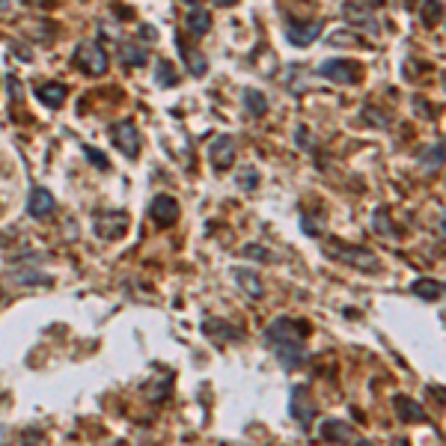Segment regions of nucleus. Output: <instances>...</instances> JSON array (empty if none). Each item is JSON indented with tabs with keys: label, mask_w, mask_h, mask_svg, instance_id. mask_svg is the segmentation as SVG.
Instances as JSON below:
<instances>
[{
	"label": "nucleus",
	"mask_w": 446,
	"mask_h": 446,
	"mask_svg": "<svg viewBox=\"0 0 446 446\" xmlns=\"http://www.w3.org/2000/svg\"><path fill=\"white\" fill-rule=\"evenodd\" d=\"M307 334H309L307 322L280 316L265 330V345H271V349H274L277 360L283 363V369H301L307 363V345H304Z\"/></svg>",
	"instance_id": "1"
},
{
	"label": "nucleus",
	"mask_w": 446,
	"mask_h": 446,
	"mask_svg": "<svg viewBox=\"0 0 446 446\" xmlns=\"http://www.w3.org/2000/svg\"><path fill=\"white\" fill-rule=\"evenodd\" d=\"M324 253H327L330 259H339V262H345V265H354V268H360V271H372V274L381 271V259H378L375 253H369V250H363V247H354V244L327 241Z\"/></svg>",
	"instance_id": "2"
},
{
	"label": "nucleus",
	"mask_w": 446,
	"mask_h": 446,
	"mask_svg": "<svg viewBox=\"0 0 446 446\" xmlns=\"http://www.w3.org/2000/svg\"><path fill=\"white\" fill-rule=\"evenodd\" d=\"M75 63L87 75H105L107 72V54H105V48L98 42H80L75 48Z\"/></svg>",
	"instance_id": "3"
},
{
	"label": "nucleus",
	"mask_w": 446,
	"mask_h": 446,
	"mask_svg": "<svg viewBox=\"0 0 446 446\" xmlns=\"http://www.w3.org/2000/svg\"><path fill=\"white\" fill-rule=\"evenodd\" d=\"M125 229H128V214L125 211H105V214H98L95 223H92V233L102 238V241L122 238Z\"/></svg>",
	"instance_id": "4"
},
{
	"label": "nucleus",
	"mask_w": 446,
	"mask_h": 446,
	"mask_svg": "<svg viewBox=\"0 0 446 446\" xmlns=\"http://www.w3.org/2000/svg\"><path fill=\"white\" fill-rule=\"evenodd\" d=\"M319 75H324V78H330V80H336V84H357L360 65L336 57V60H324V63L319 65Z\"/></svg>",
	"instance_id": "5"
},
{
	"label": "nucleus",
	"mask_w": 446,
	"mask_h": 446,
	"mask_svg": "<svg viewBox=\"0 0 446 446\" xmlns=\"http://www.w3.org/2000/svg\"><path fill=\"white\" fill-rule=\"evenodd\" d=\"M113 143H117V149H122V152L134 161L140 155V134H137V128L134 122H117L113 125Z\"/></svg>",
	"instance_id": "6"
},
{
	"label": "nucleus",
	"mask_w": 446,
	"mask_h": 446,
	"mask_svg": "<svg viewBox=\"0 0 446 446\" xmlns=\"http://www.w3.org/2000/svg\"><path fill=\"white\" fill-rule=\"evenodd\" d=\"M289 410H292V417L301 423V425H309V420L316 417V402L309 399V390L304 384H297L292 387V402H289Z\"/></svg>",
	"instance_id": "7"
},
{
	"label": "nucleus",
	"mask_w": 446,
	"mask_h": 446,
	"mask_svg": "<svg viewBox=\"0 0 446 446\" xmlns=\"http://www.w3.org/2000/svg\"><path fill=\"white\" fill-rule=\"evenodd\" d=\"M149 218H152L158 226H170L179 218V203L167 193H158L152 200V206H149Z\"/></svg>",
	"instance_id": "8"
},
{
	"label": "nucleus",
	"mask_w": 446,
	"mask_h": 446,
	"mask_svg": "<svg viewBox=\"0 0 446 446\" xmlns=\"http://www.w3.org/2000/svg\"><path fill=\"white\" fill-rule=\"evenodd\" d=\"M54 208H57L54 193L48 188H33L30 191V196H27V214L30 218H48Z\"/></svg>",
	"instance_id": "9"
},
{
	"label": "nucleus",
	"mask_w": 446,
	"mask_h": 446,
	"mask_svg": "<svg viewBox=\"0 0 446 446\" xmlns=\"http://www.w3.org/2000/svg\"><path fill=\"white\" fill-rule=\"evenodd\" d=\"M233 161H235V140L223 134L211 143V164H214V170H229Z\"/></svg>",
	"instance_id": "10"
},
{
	"label": "nucleus",
	"mask_w": 446,
	"mask_h": 446,
	"mask_svg": "<svg viewBox=\"0 0 446 446\" xmlns=\"http://www.w3.org/2000/svg\"><path fill=\"white\" fill-rule=\"evenodd\" d=\"M319 33H322V24H319V21H307V24L292 21L286 39H289L294 48H307V45H312V42L319 39Z\"/></svg>",
	"instance_id": "11"
},
{
	"label": "nucleus",
	"mask_w": 446,
	"mask_h": 446,
	"mask_svg": "<svg viewBox=\"0 0 446 446\" xmlns=\"http://www.w3.org/2000/svg\"><path fill=\"white\" fill-rule=\"evenodd\" d=\"M393 410L399 414L402 423H428V414L423 410V405L414 402V399H408V395H395V399H393Z\"/></svg>",
	"instance_id": "12"
},
{
	"label": "nucleus",
	"mask_w": 446,
	"mask_h": 446,
	"mask_svg": "<svg viewBox=\"0 0 446 446\" xmlns=\"http://www.w3.org/2000/svg\"><path fill=\"white\" fill-rule=\"evenodd\" d=\"M342 15H345V21L354 24V27H366L369 33H378V21L372 18V12L366 6H357L354 0H349V4L342 6Z\"/></svg>",
	"instance_id": "13"
},
{
	"label": "nucleus",
	"mask_w": 446,
	"mask_h": 446,
	"mask_svg": "<svg viewBox=\"0 0 446 446\" xmlns=\"http://www.w3.org/2000/svg\"><path fill=\"white\" fill-rule=\"evenodd\" d=\"M319 437L327 440V443H345L349 437H354V428L342 420H324L322 428H319Z\"/></svg>",
	"instance_id": "14"
},
{
	"label": "nucleus",
	"mask_w": 446,
	"mask_h": 446,
	"mask_svg": "<svg viewBox=\"0 0 446 446\" xmlns=\"http://www.w3.org/2000/svg\"><path fill=\"white\" fill-rule=\"evenodd\" d=\"M235 283L244 289V294H250L253 301L259 297H265V286H262V280L256 271H247V268H235Z\"/></svg>",
	"instance_id": "15"
},
{
	"label": "nucleus",
	"mask_w": 446,
	"mask_h": 446,
	"mask_svg": "<svg viewBox=\"0 0 446 446\" xmlns=\"http://www.w3.org/2000/svg\"><path fill=\"white\" fill-rule=\"evenodd\" d=\"M185 27H188L191 36H206V33L211 30V15L206 9H200V6H193L188 12V18H185Z\"/></svg>",
	"instance_id": "16"
},
{
	"label": "nucleus",
	"mask_w": 446,
	"mask_h": 446,
	"mask_svg": "<svg viewBox=\"0 0 446 446\" xmlns=\"http://www.w3.org/2000/svg\"><path fill=\"white\" fill-rule=\"evenodd\" d=\"M65 95H69V90H65L63 84H39L36 87V98L48 107H60L65 102Z\"/></svg>",
	"instance_id": "17"
},
{
	"label": "nucleus",
	"mask_w": 446,
	"mask_h": 446,
	"mask_svg": "<svg viewBox=\"0 0 446 446\" xmlns=\"http://www.w3.org/2000/svg\"><path fill=\"white\" fill-rule=\"evenodd\" d=\"M410 294L423 297V301H440L443 283H440V280H432V277H423V280H417V283L410 286Z\"/></svg>",
	"instance_id": "18"
},
{
	"label": "nucleus",
	"mask_w": 446,
	"mask_h": 446,
	"mask_svg": "<svg viewBox=\"0 0 446 446\" xmlns=\"http://www.w3.org/2000/svg\"><path fill=\"white\" fill-rule=\"evenodd\" d=\"M122 63L125 65H146V60H149V54H146V48H140V45H134V42H122Z\"/></svg>",
	"instance_id": "19"
},
{
	"label": "nucleus",
	"mask_w": 446,
	"mask_h": 446,
	"mask_svg": "<svg viewBox=\"0 0 446 446\" xmlns=\"http://www.w3.org/2000/svg\"><path fill=\"white\" fill-rule=\"evenodd\" d=\"M244 105H247V110H250L253 117H265V113H268V98L262 95L259 90H244Z\"/></svg>",
	"instance_id": "20"
},
{
	"label": "nucleus",
	"mask_w": 446,
	"mask_h": 446,
	"mask_svg": "<svg viewBox=\"0 0 446 446\" xmlns=\"http://www.w3.org/2000/svg\"><path fill=\"white\" fill-rule=\"evenodd\" d=\"M155 80H158L161 87H176V84H179V72L173 69L170 60H158V65H155Z\"/></svg>",
	"instance_id": "21"
},
{
	"label": "nucleus",
	"mask_w": 446,
	"mask_h": 446,
	"mask_svg": "<svg viewBox=\"0 0 446 446\" xmlns=\"http://www.w3.org/2000/svg\"><path fill=\"white\" fill-rule=\"evenodd\" d=\"M176 45H179V51L185 54L191 75H206V72H208V63H206V57H203V54H193V51H188V48H185V42H181V39H176Z\"/></svg>",
	"instance_id": "22"
},
{
	"label": "nucleus",
	"mask_w": 446,
	"mask_h": 446,
	"mask_svg": "<svg viewBox=\"0 0 446 446\" xmlns=\"http://www.w3.org/2000/svg\"><path fill=\"white\" fill-rule=\"evenodd\" d=\"M440 0H425L423 4V24L425 27H435V24H440Z\"/></svg>",
	"instance_id": "23"
},
{
	"label": "nucleus",
	"mask_w": 446,
	"mask_h": 446,
	"mask_svg": "<svg viewBox=\"0 0 446 446\" xmlns=\"http://www.w3.org/2000/svg\"><path fill=\"white\" fill-rule=\"evenodd\" d=\"M372 229H375L378 235H390V238H395V229L390 226V218H387V211H384V208H378V211H375Z\"/></svg>",
	"instance_id": "24"
},
{
	"label": "nucleus",
	"mask_w": 446,
	"mask_h": 446,
	"mask_svg": "<svg viewBox=\"0 0 446 446\" xmlns=\"http://www.w3.org/2000/svg\"><path fill=\"white\" fill-rule=\"evenodd\" d=\"M203 330H206V334H214V330H218V334H221V336H226V339H238V336H241V330L226 327L223 322H221V327L214 324V322H206V324H203Z\"/></svg>",
	"instance_id": "25"
},
{
	"label": "nucleus",
	"mask_w": 446,
	"mask_h": 446,
	"mask_svg": "<svg viewBox=\"0 0 446 446\" xmlns=\"http://www.w3.org/2000/svg\"><path fill=\"white\" fill-rule=\"evenodd\" d=\"M84 155H87V161H90V164H95L98 170H110V161H107L102 152H98V149H92V146H84Z\"/></svg>",
	"instance_id": "26"
},
{
	"label": "nucleus",
	"mask_w": 446,
	"mask_h": 446,
	"mask_svg": "<svg viewBox=\"0 0 446 446\" xmlns=\"http://www.w3.org/2000/svg\"><path fill=\"white\" fill-rule=\"evenodd\" d=\"M15 280V283H21V286H27V283H39V286H48V283H51V280H48V277H39V274H15L12 277Z\"/></svg>",
	"instance_id": "27"
},
{
	"label": "nucleus",
	"mask_w": 446,
	"mask_h": 446,
	"mask_svg": "<svg viewBox=\"0 0 446 446\" xmlns=\"http://www.w3.org/2000/svg\"><path fill=\"white\" fill-rule=\"evenodd\" d=\"M244 253H247V256H256V259H271L265 250H256V244H247V247H244Z\"/></svg>",
	"instance_id": "28"
},
{
	"label": "nucleus",
	"mask_w": 446,
	"mask_h": 446,
	"mask_svg": "<svg viewBox=\"0 0 446 446\" xmlns=\"http://www.w3.org/2000/svg\"><path fill=\"white\" fill-rule=\"evenodd\" d=\"M140 39H143V42H146V39H149V42H155V39H158V36H155V27L143 24V27H140Z\"/></svg>",
	"instance_id": "29"
},
{
	"label": "nucleus",
	"mask_w": 446,
	"mask_h": 446,
	"mask_svg": "<svg viewBox=\"0 0 446 446\" xmlns=\"http://www.w3.org/2000/svg\"><path fill=\"white\" fill-rule=\"evenodd\" d=\"M214 4H218V6H235L238 0H214Z\"/></svg>",
	"instance_id": "30"
},
{
	"label": "nucleus",
	"mask_w": 446,
	"mask_h": 446,
	"mask_svg": "<svg viewBox=\"0 0 446 446\" xmlns=\"http://www.w3.org/2000/svg\"><path fill=\"white\" fill-rule=\"evenodd\" d=\"M384 0H363V6H381Z\"/></svg>",
	"instance_id": "31"
},
{
	"label": "nucleus",
	"mask_w": 446,
	"mask_h": 446,
	"mask_svg": "<svg viewBox=\"0 0 446 446\" xmlns=\"http://www.w3.org/2000/svg\"><path fill=\"white\" fill-rule=\"evenodd\" d=\"M6 443V425H0V446Z\"/></svg>",
	"instance_id": "32"
},
{
	"label": "nucleus",
	"mask_w": 446,
	"mask_h": 446,
	"mask_svg": "<svg viewBox=\"0 0 446 446\" xmlns=\"http://www.w3.org/2000/svg\"><path fill=\"white\" fill-rule=\"evenodd\" d=\"M9 9V0H0V12H6Z\"/></svg>",
	"instance_id": "33"
},
{
	"label": "nucleus",
	"mask_w": 446,
	"mask_h": 446,
	"mask_svg": "<svg viewBox=\"0 0 446 446\" xmlns=\"http://www.w3.org/2000/svg\"><path fill=\"white\" fill-rule=\"evenodd\" d=\"M393 446H408V440H405V437H395V443H393Z\"/></svg>",
	"instance_id": "34"
},
{
	"label": "nucleus",
	"mask_w": 446,
	"mask_h": 446,
	"mask_svg": "<svg viewBox=\"0 0 446 446\" xmlns=\"http://www.w3.org/2000/svg\"><path fill=\"white\" fill-rule=\"evenodd\" d=\"M354 446H372V440H363V437H360V440H357Z\"/></svg>",
	"instance_id": "35"
},
{
	"label": "nucleus",
	"mask_w": 446,
	"mask_h": 446,
	"mask_svg": "<svg viewBox=\"0 0 446 446\" xmlns=\"http://www.w3.org/2000/svg\"><path fill=\"white\" fill-rule=\"evenodd\" d=\"M188 4H191V6H196V4H200V0H188Z\"/></svg>",
	"instance_id": "36"
}]
</instances>
